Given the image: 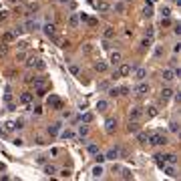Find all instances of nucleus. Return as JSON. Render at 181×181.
I'll return each mask as SVG.
<instances>
[{
  "mask_svg": "<svg viewBox=\"0 0 181 181\" xmlns=\"http://www.w3.org/2000/svg\"><path fill=\"white\" fill-rule=\"evenodd\" d=\"M151 145H157V147H163V145H167L169 143V137L167 135H163V133H151L149 135V139H147Z\"/></svg>",
  "mask_w": 181,
  "mask_h": 181,
  "instance_id": "nucleus-1",
  "label": "nucleus"
},
{
  "mask_svg": "<svg viewBox=\"0 0 181 181\" xmlns=\"http://www.w3.org/2000/svg\"><path fill=\"white\" fill-rule=\"evenodd\" d=\"M42 32H44V36H46V38H50V40H53V38L57 36V24H54V22L42 24Z\"/></svg>",
  "mask_w": 181,
  "mask_h": 181,
  "instance_id": "nucleus-2",
  "label": "nucleus"
},
{
  "mask_svg": "<svg viewBox=\"0 0 181 181\" xmlns=\"http://www.w3.org/2000/svg\"><path fill=\"white\" fill-rule=\"evenodd\" d=\"M46 105L50 107V109H62V101L58 99V97H54V95H50L46 99Z\"/></svg>",
  "mask_w": 181,
  "mask_h": 181,
  "instance_id": "nucleus-3",
  "label": "nucleus"
},
{
  "mask_svg": "<svg viewBox=\"0 0 181 181\" xmlns=\"http://www.w3.org/2000/svg\"><path fill=\"white\" fill-rule=\"evenodd\" d=\"M105 129H107V133H115V131H117V119L109 117V119L105 121Z\"/></svg>",
  "mask_w": 181,
  "mask_h": 181,
  "instance_id": "nucleus-4",
  "label": "nucleus"
},
{
  "mask_svg": "<svg viewBox=\"0 0 181 181\" xmlns=\"http://www.w3.org/2000/svg\"><path fill=\"white\" fill-rule=\"evenodd\" d=\"M97 10L99 12H109V8H111V4H109V0H97Z\"/></svg>",
  "mask_w": 181,
  "mask_h": 181,
  "instance_id": "nucleus-5",
  "label": "nucleus"
},
{
  "mask_svg": "<svg viewBox=\"0 0 181 181\" xmlns=\"http://www.w3.org/2000/svg\"><path fill=\"white\" fill-rule=\"evenodd\" d=\"M20 103L26 105L28 109H32V95H30V93H22V95H20Z\"/></svg>",
  "mask_w": 181,
  "mask_h": 181,
  "instance_id": "nucleus-6",
  "label": "nucleus"
},
{
  "mask_svg": "<svg viewBox=\"0 0 181 181\" xmlns=\"http://www.w3.org/2000/svg\"><path fill=\"white\" fill-rule=\"evenodd\" d=\"M141 115H143V109H141V107H135V109H131V113H129V121L141 119Z\"/></svg>",
  "mask_w": 181,
  "mask_h": 181,
  "instance_id": "nucleus-7",
  "label": "nucleus"
},
{
  "mask_svg": "<svg viewBox=\"0 0 181 181\" xmlns=\"http://www.w3.org/2000/svg\"><path fill=\"white\" fill-rule=\"evenodd\" d=\"M149 93V85L147 83H139L137 87H135V95H147Z\"/></svg>",
  "mask_w": 181,
  "mask_h": 181,
  "instance_id": "nucleus-8",
  "label": "nucleus"
},
{
  "mask_svg": "<svg viewBox=\"0 0 181 181\" xmlns=\"http://www.w3.org/2000/svg\"><path fill=\"white\" fill-rule=\"evenodd\" d=\"M40 28V22H38V20H26V24H24V30H38Z\"/></svg>",
  "mask_w": 181,
  "mask_h": 181,
  "instance_id": "nucleus-9",
  "label": "nucleus"
},
{
  "mask_svg": "<svg viewBox=\"0 0 181 181\" xmlns=\"http://www.w3.org/2000/svg\"><path fill=\"white\" fill-rule=\"evenodd\" d=\"M34 89H40V87H46V76H34L32 79Z\"/></svg>",
  "mask_w": 181,
  "mask_h": 181,
  "instance_id": "nucleus-10",
  "label": "nucleus"
},
{
  "mask_svg": "<svg viewBox=\"0 0 181 181\" xmlns=\"http://www.w3.org/2000/svg\"><path fill=\"white\" fill-rule=\"evenodd\" d=\"M79 22H81L79 14H71V16H68V20H67V24L71 26V28H76V26H79Z\"/></svg>",
  "mask_w": 181,
  "mask_h": 181,
  "instance_id": "nucleus-11",
  "label": "nucleus"
},
{
  "mask_svg": "<svg viewBox=\"0 0 181 181\" xmlns=\"http://www.w3.org/2000/svg\"><path fill=\"white\" fill-rule=\"evenodd\" d=\"M131 71H133L131 65H121V67H119V76H129V75H131Z\"/></svg>",
  "mask_w": 181,
  "mask_h": 181,
  "instance_id": "nucleus-12",
  "label": "nucleus"
},
{
  "mask_svg": "<svg viewBox=\"0 0 181 181\" xmlns=\"http://www.w3.org/2000/svg\"><path fill=\"white\" fill-rule=\"evenodd\" d=\"M119 149L121 147H111L109 153L105 155V159H117V157H119Z\"/></svg>",
  "mask_w": 181,
  "mask_h": 181,
  "instance_id": "nucleus-13",
  "label": "nucleus"
},
{
  "mask_svg": "<svg viewBox=\"0 0 181 181\" xmlns=\"http://www.w3.org/2000/svg\"><path fill=\"white\" fill-rule=\"evenodd\" d=\"M161 169H163V171H165L169 177H177V171H175V167H173V165H167V163H165Z\"/></svg>",
  "mask_w": 181,
  "mask_h": 181,
  "instance_id": "nucleus-14",
  "label": "nucleus"
},
{
  "mask_svg": "<svg viewBox=\"0 0 181 181\" xmlns=\"http://www.w3.org/2000/svg\"><path fill=\"white\" fill-rule=\"evenodd\" d=\"M139 129H141V125H139L137 121H129V125H127V131H129V133H137Z\"/></svg>",
  "mask_w": 181,
  "mask_h": 181,
  "instance_id": "nucleus-15",
  "label": "nucleus"
},
{
  "mask_svg": "<svg viewBox=\"0 0 181 181\" xmlns=\"http://www.w3.org/2000/svg\"><path fill=\"white\" fill-rule=\"evenodd\" d=\"M145 76H147V68H137V71H135V79H137V81H145Z\"/></svg>",
  "mask_w": 181,
  "mask_h": 181,
  "instance_id": "nucleus-16",
  "label": "nucleus"
},
{
  "mask_svg": "<svg viewBox=\"0 0 181 181\" xmlns=\"http://www.w3.org/2000/svg\"><path fill=\"white\" fill-rule=\"evenodd\" d=\"M161 76H163V81H167V83H171L173 79H175V75H173V71H171V68H165Z\"/></svg>",
  "mask_w": 181,
  "mask_h": 181,
  "instance_id": "nucleus-17",
  "label": "nucleus"
},
{
  "mask_svg": "<svg viewBox=\"0 0 181 181\" xmlns=\"http://www.w3.org/2000/svg\"><path fill=\"white\" fill-rule=\"evenodd\" d=\"M103 175V167H101V163H97V167H93V171H90V177L93 179H97V177Z\"/></svg>",
  "mask_w": 181,
  "mask_h": 181,
  "instance_id": "nucleus-18",
  "label": "nucleus"
},
{
  "mask_svg": "<svg viewBox=\"0 0 181 181\" xmlns=\"http://www.w3.org/2000/svg\"><path fill=\"white\" fill-rule=\"evenodd\" d=\"M61 139H65V141H71V139H75V131H71V129H65L61 133Z\"/></svg>",
  "mask_w": 181,
  "mask_h": 181,
  "instance_id": "nucleus-19",
  "label": "nucleus"
},
{
  "mask_svg": "<svg viewBox=\"0 0 181 181\" xmlns=\"http://www.w3.org/2000/svg\"><path fill=\"white\" fill-rule=\"evenodd\" d=\"M121 58H123V57H121V53H119V50L111 53V65H119V62H121Z\"/></svg>",
  "mask_w": 181,
  "mask_h": 181,
  "instance_id": "nucleus-20",
  "label": "nucleus"
},
{
  "mask_svg": "<svg viewBox=\"0 0 181 181\" xmlns=\"http://www.w3.org/2000/svg\"><path fill=\"white\" fill-rule=\"evenodd\" d=\"M93 119H95V115H93V113H83V115H81V121H83L85 125L93 123Z\"/></svg>",
  "mask_w": 181,
  "mask_h": 181,
  "instance_id": "nucleus-21",
  "label": "nucleus"
},
{
  "mask_svg": "<svg viewBox=\"0 0 181 181\" xmlns=\"http://www.w3.org/2000/svg\"><path fill=\"white\" fill-rule=\"evenodd\" d=\"M97 109H99L101 113H105V111L109 109V103H107L105 99H101V101H97Z\"/></svg>",
  "mask_w": 181,
  "mask_h": 181,
  "instance_id": "nucleus-22",
  "label": "nucleus"
},
{
  "mask_svg": "<svg viewBox=\"0 0 181 181\" xmlns=\"http://www.w3.org/2000/svg\"><path fill=\"white\" fill-rule=\"evenodd\" d=\"M48 135H57L58 131H61V123H57V125H48Z\"/></svg>",
  "mask_w": 181,
  "mask_h": 181,
  "instance_id": "nucleus-23",
  "label": "nucleus"
},
{
  "mask_svg": "<svg viewBox=\"0 0 181 181\" xmlns=\"http://www.w3.org/2000/svg\"><path fill=\"white\" fill-rule=\"evenodd\" d=\"M34 68H36V71H44V68H46V62L36 58V61H34Z\"/></svg>",
  "mask_w": 181,
  "mask_h": 181,
  "instance_id": "nucleus-24",
  "label": "nucleus"
},
{
  "mask_svg": "<svg viewBox=\"0 0 181 181\" xmlns=\"http://www.w3.org/2000/svg\"><path fill=\"white\" fill-rule=\"evenodd\" d=\"M14 34H12V30H8V32H4L2 34V40H4V42H12V40H14Z\"/></svg>",
  "mask_w": 181,
  "mask_h": 181,
  "instance_id": "nucleus-25",
  "label": "nucleus"
},
{
  "mask_svg": "<svg viewBox=\"0 0 181 181\" xmlns=\"http://www.w3.org/2000/svg\"><path fill=\"white\" fill-rule=\"evenodd\" d=\"M103 34H105V38H107V40H109V38H115V28H113V26H107Z\"/></svg>",
  "mask_w": 181,
  "mask_h": 181,
  "instance_id": "nucleus-26",
  "label": "nucleus"
},
{
  "mask_svg": "<svg viewBox=\"0 0 181 181\" xmlns=\"http://www.w3.org/2000/svg\"><path fill=\"white\" fill-rule=\"evenodd\" d=\"M22 32H24V26H22V24H16L14 28H12V34H14V36H20Z\"/></svg>",
  "mask_w": 181,
  "mask_h": 181,
  "instance_id": "nucleus-27",
  "label": "nucleus"
},
{
  "mask_svg": "<svg viewBox=\"0 0 181 181\" xmlns=\"http://www.w3.org/2000/svg\"><path fill=\"white\" fill-rule=\"evenodd\" d=\"M44 173H46V175H57V167L54 165H46L44 167Z\"/></svg>",
  "mask_w": 181,
  "mask_h": 181,
  "instance_id": "nucleus-28",
  "label": "nucleus"
},
{
  "mask_svg": "<svg viewBox=\"0 0 181 181\" xmlns=\"http://www.w3.org/2000/svg\"><path fill=\"white\" fill-rule=\"evenodd\" d=\"M173 97V90L171 89H163L161 90V99H171Z\"/></svg>",
  "mask_w": 181,
  "mask_h": 181,
  "instance_id": "nucleus-29",
  "label": "nucleus"
},
{
  "mask_svg": "<svg viewBox=\"0 0 181 181\" xmlns=\"http://www.w3.org/2000/svg\"><path fill=\"white\" fill-rule=\"evenodd\" d=\"M163 159H165V163H171V165H175V161H177V157L171 155V153H169V155H163Z\"/></svg>",
  "mask_w": 181,
  "mask_h": 181,
  "instance_id": "nucleus-30",
  "label": "nucleus"
},
{
  "mask_svg": "<svg viewBox=\"0 0 181 181\" xmlns=\"http://www.w3.org/2000/svg\"><path fill=\"white\" fill-rule=\"evenodd\" d=\"M6 54H8V44H6V42H2V44H0V58H2V57H6Z\"/></svg>",
  "mask_w": 181,
  "mask_h": 181,
  "instance_id": "nucleus-31",
  "label": "nucleus"
},
{
  "mask_svg": "<svg viewBox=\"0 0 181 181\" xmlns=\"http://www.w3.org/2000/svg\"><path fill=\"white\" fill-rule=\"evenodd\" d=\"M95 68H97L99 72H105L109 67H107V62H97V65H95Z\"/></svg>",
  "mask_w": 181,
  "mask_h": 181,
  "instance_id": "nucleus-32",
  "label": "nucleus"
},
{
  "mask_svg": "<svg viewBox=\"0 0 181 181\" xmlns=\"http://www.w3.org/2000/svg\"><path fill=\"white\" fill-rule=\"evenodd\" d=\"M68 71H71V75H75V76L81 75V68L76 67V65H71V67H68Z\"/></svg>",
  "mask_w": 181,
  "mask_h": 181,
  "instance_id": "nucleus-33",
  "label": "nucleus"
},
{
  "mask_svg": "<svg viewBox=\"0 0 181 181\" xmlns=\"http://www.w3.org/2000/svg\"><path fill=\"white\" fill-rule=\"evenodd\" d=\"M87 151H89V153H90V155H95V153H99V147H97V145H95V143H90V145H89V147H87Z\"/></svg>",
  "mask_w": 181,
  "mask_h": 181,
  "instance_id": "nucleus-34",
  "label": "nucleus"
},
{
  "mask_svg": "<svg viewBox=\"0 0 181 181\" xmlns=\"http://www.w3.org/2000/svg\"><path fill=\"white\" fill-rule=\"evenodd\" d=\"M143 16H153V6H151V4L143 8Z\"/></svg>",
  "mask_w": 181,
  "mask_h": 181,
  "instance_id": "nucleus-35",
  "label": "nucleus"
},
{
  "mask_svg": "<svg viewBox=\"0 0 181 181\" xmlns=\"http://www.w3.org/2000/svg\"><path fill=\"white\" fill-rule=\"evenodd\" d=\"M151 42H153L151 38H147V36H145L143 40H141V46H143V48H149V46H151Z\"/></svg>",
  "mask_w": 181,
  "mask_h": 181,
  "instance_id": "nucleus-36",
  "label": "nucleus"
},
{
  "mask_svg": "<svg viewBox=\"0 0 181 181\" xmlns=\"http://www.w3.org/2000/svg\"><path fill=\"white\" fill-rule=\"evenodd\" d=\"M87 133H89V127H87V125H85V123H83V127H81V129H79V135H81V137H85V135H87Z\"/></svg>",
  "mask_w": 181,
  "mask_h": 181,
  "instance_id": "nucleus-37",
  "label": "nucleus"
},
{
  "mask_svg": "<svg viewBox=\"0 0 181 181\" xmlns=\"http://www.w3.org/2000/svg\"><path fill=\"white\" fill-rule=\"evenodd\" d=\"M145 115H147V117H155V115H157V109H155V107H149Z\"/></svg>",
  "mask_w": 181,
  "mask_h": 181,
  "instance_id": "nucleus-38",
  "label": "nucleus"
},
{
  "mask_svg": "<svg viewBox=\"0 0 181 181\" xmlns=\"http://www.w3.org/2000/svg\"><path fill=\"white\" fill-rule=\"evenodd\" d=\"M137 133H139V131H137ZM147 139H149V135H145V133H139L137 135V141H141V143H145Z\"/></svg>",
  "mask_w": 181,
  "mask_h": 181,
  "instance_id": "nucleus-39",
  "label": "nucleus"
},
{
  "mask_svg": "<svg viewBox=\"0 0 181 181\" xmlns=\"http://www.w3.org/2000/svg\"><path fill=\"white\" fill-rule=\"evenodd\" d=\"M115 10H117V12H123V10H125V4H123V2H117V4H115Z\"/></svg>",
  "mask_w": 181,
  "mask_h": 181,
  "instance_id": "nucleus-40",
  "label": "nucleus"
},
{
  "mask_svg": "<svg viewBox=\"0 0 181 181\" xmlns=\"http://www.w3.org/2000/svg\"><path fill=\"white\" fill-rule=\"evenodd\" d=\"M10 101H12V93L6 90V93H4V103H10Z\"/></svg>",
  "mask_w": 181,
  "mask_h": 181,
  "instance_id": "nucleus-41",
  "label": "nucleus"
},
{
  "mask_svg": "<svg viewBox=\"0 0 181 181\" xmlns=\"http://www.w3.org/2000/svg\"><path fill=\"white\" fill-rule=\"evenodd\" d=\"M6 129H8V131L16 129V121H8V123H6Z\"/></svg>",
  "mask_w": 181,
  "mask_h": 181,
  "instance_id": "nucleus-42",
  "label": "nucleus"
},
{
  "mask_svg": "<svg viewBox=\"0 0 181 181\" xmlns=\"http://www.w3.org/2000/svg\"><path fill=\"white\" fill-rule=\"evenodd\" d=\"M34 61H36V58H34V57L26 58V67H30V68H32V67H34Z\"/></svg>",
  "mask_w": 181,
  "mask_h": 181,
  "instance_id": "nucleus-43",
  "label": "nucleus"
},
{
  "mask_svg": "<svg viewBox=\"0 0 181 181\" xmlns=\"http://www.w3.org/2000/svg\"><path fill=\"white\" fill-rule=\"evenodd\" d=\"M169 129H171L173 133H177V131H179V125H177V123H175V121H173V123H171V125H169Z\"/></svg>",
  "mask_w": 181,
  "mask_h": 181,
  "instance_id": "nucleus-44",
  "label": "nucleus"
},
{
  "mask_svg": "<svg viewBox=\"0 0 181 181\" xmlns=\"http://www.w3.org/2000/svg\"><path fill=\"white\" fill-rule=\"evenodd\" d=\"M58 175H61V177H65V179H67V177H71V171H68V169H62V171L58 173Z\"/></svg>",
  "mask_w": 181,
  "mask_h": 181,
  "instance_id": "nucleus-45",
  "label": "nucleus"
},
{
  "mask_svg": "<svg viewBox=\"0 0 181 181\" xmlns=\"http://www.w3.org/2000/svg\"><path fill=\"white\" fill-rule=\"evenodd\" d=\"M24 58H26V53H24V50H20V53L16 54V61H24Z\"/></svg>",
  "mask_w": 181,
  "mask_h": 181,
  "instance_id": "nucleus-46",
  "label": "nucleus"
},
{
  "mask_svg": "<svg viewBox=\"0 0 181 181\" xmlns=\"http://www.w3.org/2000/svg\"><path fill=\"white\" fill-rule=\"evenodd\" d=\"M95 155H97V163H103V161H105V155H101V153H95Z\"/></svg>",
  "mask_w": 181,
  "mask_h": 181,
  "instance_id": "nucleus-47",
  "label": "nucleus"
},
{
  "mask_svg": "<svg viewBox=\"0 0 181 181\" xmlns=\"http://www.w3.org/2000/svg\"><path fill=\"white\" fill-rule=\"evenodd\" d=\"M109 95L111 97H117V95H119V89H109Z\"/></svg>",
  "mask_w": 181,
  "mask_h": 181,
  "instance_id": "nucleus-48",
  "label": "nucleus"
},
{
  "mask_svg": "<svg viewBox=\"0 0 181 181\" xmlns=\"http://www.w3.org/2000/svg\"><path fill=\"white\" fill-rule=\"evenodd\" d=\"M119 95H129V89H127V87H121V89H119Z\"/></svg>",
  "mask_w": 181,
  "mask_h": 181,
  "instance_id": "nucleus-49",
  "label": "nucleus"
},
{
  "mask_svg": "<svg viewBox=\"0 0 181 181\" xmlns=\"http://www.w3.org/2000/svg\"><path fill=\"white\" fill-rule=\"evenodd\" d=\"M129 177H131V171H129V169H123V179H129Z\"/></svg>",
  "mask_w": 181,
  "mask_h": 181,
  "instance_id": "nucleus-50",
  "label": "nucleus"
},
{
  "mask_svg": "<svg viewBox=\"0 0 181 181\" xmlns=\"http://www.w3.org/2000/svg\"><path fill=\"white\" fill-rule=\"evenodd\" d=\"M169 14H171V10H169V8H163V18H169Z\"/></svg>",
  "mask_w": 181,
  "mask_h": 181,
  "instance_id": "nucleus-51",
  "label": "nucleus"
},
{
  "mask_svg": "<svg viewBox=\"0 0 181 181\" xmlns=\"http://www.w3.org/2000/svg\"><path fill=\"white\" fill-rule=\"evenodd\" d=\"M153 36H155V30L149 28V30H147V38H151V40H153Z\"/></svg>",
  "mask_w": 181,
  "mask_h": 181,
  "instance_id": "nucleus-52",
  "label": "nucleus"
},
{
  "mask_svg": "<svg viewBox=\"0 0 181 181\" xmlns=\"http://www.w3.org/2000/svg\"><path fill=\"white\" fill-rule=\"evenodd\" d=\"M58 153H61V149H58V147H53V149H50V155H58Z\"/></svg>",
  "mask_w": 181,
  "mask_h": 181,
  "instance_id": "nucleus-53",
  "label": "nucleus"
},
{
  "mask_svg": "<svg viewBox=\"0 0 181 181\" xmlns=\"http://www.w3.org/2000/svg\"><path fill=\"white\" fill-rule=\"evenodd\" d=\"M6 16H8V12H4V10H2V12H0V20H6Z\"/></svg>",
  "mask_w": 181,
  "mask_h": 181,
  "instance_id": "nucleus-54",
  "label": "nucleus"
},
{
  "mask_svg": "<svg viewBox=\"0 0 181 181\" xmlns=\"http://www.w3.org/2000/svg\"><path fill=\"white\" fill-rule=\"evenodd\" d=\"M10 2H20V0H10Z\"/></svg>",
  "mask_w": 181,
  "mask_h": 181,
  "instance_id": "nucleus-55",
  "label": "nucleus"
},
{
  "mask_svg": "<svg viewBox=\"0 0 181 181\" xmlns=\"http://www.w3.org/2000/svg\"><path fill=\"white\" fill-rule=\"evenodd\" d=\"M125 2H131V0H125Z\"/></svg>",
  "mask_w": 181,
  "mask_h": 181,
  "instance_id": "nucleus-56",
  "label": "nucleus"
}]
</instances>
